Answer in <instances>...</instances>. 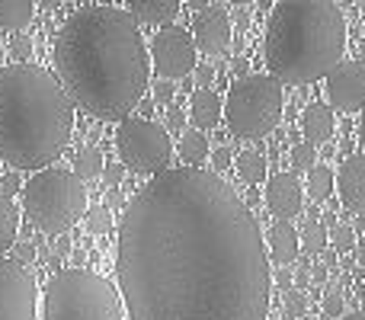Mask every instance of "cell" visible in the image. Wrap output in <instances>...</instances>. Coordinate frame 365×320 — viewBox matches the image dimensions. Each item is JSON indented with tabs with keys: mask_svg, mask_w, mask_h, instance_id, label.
Returning a JSON list of instances; mask_svg holds the SVG:
<instances>
[{
	"mask_svg": "<svg viewBox=\"0 0 365 320\" xmlns=\"http://www.w3.org/2000/svg\"><path fill=\"white\" fill-rule=\"evenodd\" d=\"M0 71H4V45H0Z\"/></svg>",
	"mask_w": 365,
	"mask_h": 320,
	"instance_id": "obj_48",
	"label": "cell"
},
{
	"mask_svg": "<svg viewBox=\"0 0 365 320\" xmlns=\"http://www.w3.org/2000/svg\"><path fill=\"white\" fill-rule=\"evenodd\" d=\"M302 250V240H298V231L289 224V221H276L269 227V257L276 259V266H289L292 259Z\"/></svg>",
	"mask_w": 365,
	"mask_h": 320,
	"instance_id": "obj_16",
	"label": "cell"
},
{
	"mask_svg": "<svg viewBox=\"0 0 365 320\" xmlns=\"http://www.w3.org/2000/svg\"><path fill=\"white\" fill-rule=\"evenodd\" d=\"M359 141H362V148H365V109H362V119H359Z\"/></svg>",
	"mask_w": 365,
	"mask_h": 320,
	"instance_id": "obj_45",
	"label": "cell"
},
{
	"mask_svg": "<svg viewBox=\"0 0 365 320\" xmlns=\"http://www.w3.org/2000/svg\"><path fill=\"white\" fill-rule=\"evenodd\" d=\"M177 13V0H132L128 4V16L138 19V23H173Z\"/></svg>",
	"mask_w": 365,
	"mask_h": 320,
	"instance_id": "obj_18",
	"label": "cell"
},
{
	"mask_svg": "<svg viewBox=\"0 0 365 320\" xmlns=\"http://www.w3.org/2000/svg\"><path fill=\"white\" fill-rule=\"evenodd\" d=\"M103 170H106V160H103V151L96 145H87L77 151L74 173L81 176V180H96V176H103Z\"/></svg>",
	"mask_w": 365,
	"mask_h": 320,
	"instance_id": "obj_23",
	"label": "cell"
},
{
	"mask_svg": "<svg viewBox=\"0 0 365 320\" xmlns=\"http://www.w3.org/2000/svg\"><path fill=\"white\" fill-rule=\"evenodd\" d=\"M263 202L279 221H289L302 212V182L295 173H276L266 180Z\"/></svg>",
	"mask_w": 365,
	"mask_h": 320,
	"instance_id": "obj_13",
	"label": "cell"
},
{
	"mask_svg": "<svg viewBox=\"0 0 365 320\" xmlns=\"http://www.w3.org/2000/svg\"><path fill=\"white\" fill-rule=\"evenodd\" d=\"M327 100L336 113H359L365 109V64L340 61L327 74Z\"/></svg>",
	"mask_w": 365,
	"mask_h": 320,
	"instance_id": "obj_11",
	"label": "cell"
},
{
	"mask_svg": "<svg viewBox=\"0 0 365 320\" xmlns=\"http://www.w3.org/2000/svg\"><path fill=\"white\" fill-rule=\"evenodd\" d=\"M324 314L327 317H343L346 314V301H343L340 291H330V295L324 298Z\"/></svg>",
	"mask_w": 365,
	"mask_h": 320,
	"instance_id": "obj_31",
	"label": "cell"
},
{
	"mask_svg": "<svg viewBox=\"0 0 365 320\" xmlns=\"http://www.w3.org/2000/svg\"><path fill=\"white\" fill-rule=\"evenodd\" d=\"M221 96L215 90H195L189 100V119L195 122V132L202 128H215L221 122Z\"/></svg>",
	"mask_w": 365,
	"mask_h": 320,
	"instance_id": "obj_17",
	"label": "cell"
},
{
	"mask_svg": "<svg viewBox=\"0 0 365 320\" xmlns=\"http://www.w3.org/2000/svg\"><path fill=\"white\" fill-rule=\"evenodd\" d=\"M295 282H298V285H295V289H302V291H304V285H308V282H311V272H308V266H302V269H298Z\"/></svg>",
	"mask_w": 365,
	"mask_h": 320,
	"instance_id": "obj_41",
	"label": "cell"
},
{
	"mask_svg": "<svg viewBox=\"0 0 365 320\" xmlns=\"http://www.w3.org/2000/svg\"><path fill=\"white\" fill-rule=\"evenodd\" d=\"M19 234V205L10 195H0V257L16 244Z\"/></svg>",
	"mask_w": 365,
	"mask_h": 320,
	"instance_id": "obj_19",
	"label": "cell"
},
{
	"mask_svg": "<svg viewBox=\"0 0 365 320\" xmlns=\"http://www.w3.org/2000/svg\"><path fill=\"white\" fill-rule=\"evenodd\" d=\"M180 158L189 163V167H202V163L208 160V154H212V148H208V138L202 132H195V128H189V132L180 135V145H177Z\"/></svg>",
	"mask_w": 365,
	"mask_h": 320,
	"instance_id": "obj_21",
	"label": "cell"
},
{
	"mask_svg": "<svg viewBox=\"0 0 365 320\" xmlns=\"http://www.w3.org/2000/svg\"><path fill=\"white\" fill-rule=\"evenodd\" d=\"M36 276L16 259L0 257V320H36Z\"/></svg>",
	"mask_w": 365,
	"mask_h": 320,
	"instance_id": "obj_10",
	"label": "cell"
},
{
	"mask_svg": "<svg viewBox=\"0 0 365 320\" xmlns=\"http://www.w3.org/2000/svg\"><path fill=\"white\" fill-rule=\"evenodd\" d=\"M195 42L180 26H164L151 38V64L160 74V81H180L195 71Z\"/></svg>",
	"mask_w": 365,
	"mask_h": 320,
	"instance_id": "obj_9",
	"label": "cell"
},
{
	"mask_svg": "<svg viewBox=\"0 0 365 320\" xmlns=\"http://www.w3.org/2000/svg\"><path fill=\"white\" fill-rule=\"evenodd\" d=\"M282 298H285V314H289V317H304V314H308V295H304L302 289H295V285H292Z\"/></svg>",
	"mask_w": 365,
	"mask_h": 320,
	"instance_id": "obj_27",
	"label": "cell"
},
{
	"mask_svg": "<svg viewBox=\"0 0 365 320\" xmlns=\"http://www.w3.org/2000/svg\"><path fill=\"white\" fill-rule=\"evenodd\" d=\"M23 208L45 234H64L87 215V186L74 170L45 167L23 186Z\"/></svg>",
	"mask_w": 365,
	"mask_h": 320,
	"instance_id": "obj_6",
	"label": "cell"
},
{
	"mask_svg": "<svg viewBox=\"0 0 365 320\" xmlns=\"http://www.w3.org/2000/svg\"><path fill=\"white\" fill-rule=\"evenodd\" d=\"M113 227V212L109 208H87V231L90 234H106Z\"/></svg>",
	"mask_w": 365,
	"mask_h": 320,
	"instance_id": "obj_28",
	"label": "cell"
},
{
	"mask_svg": "<svg viewBox=\"0 0 365 320\" xmlns=\"http://www.w3.org/2000/svg\"><path fill=\"white\" fill-rule=\"evenodd\" d=\"M346 51V16L330 0H279L269 13L263 58L279 83L324 81Z\"/></svg>",
	"mask_w": 365,
	"mask_h": 320,
	"instance_id": "obj_4",
	"label": "cell"
},
{
	"mask_svg": "<svg viewBox=\"0 0 365 320\" xmlns=\"http://www.w3.org/2000/svg\"><path fill=\"white\" fill-rule=\"evenodd\" d=\"M182 125H186V113H182L180 106H170V109H167V128L182 132Z\"/></svg>",
	"mask_w": 365,
	"mask_h": 320,
	"instance_id": "obj_33",
	"label": "cell"
},
{
	"mask_svg": "<svg viewBox=\"0 0 365 320\" xmlns=\"http://www.w3.org/2000/svg\"><path fill=\"white\" fill-rule=\"evenodd\" d=\"M336 186V173L330 167H314L308 170V182H304V192L311 202H324Z\"/></svg>",
	"mask_w": 365,
	"mask_h": 320,
	"instance_id": "obj_22",
	"label": "cell"
},
{
	"mask_svg": "<svg viewBox=\"0 0 365 320\" xmlns=\"http://www.w3.org/2000/svg\"><path fill=\"white\" fill-rule=\"evenodd\" d=\"M231 68H234V74H237V81H240V77H247V71H250V61H247V58H234Z\"/></svg>",
	"mask_w": 365,
	"mask_h": 320,
	"instance_id": "obj_38",
	"label": "cell"
},
{
	"mask_svg": "<svg viewBox=\"0 0 365 320\" xmlns=\"http://www.w3.org/2000/svg\"><path fill=\"white\" fill-rule=\"evenodd\" d=\"M192 42L205 55H221L231 45V16L221 4H205L192 19Z\"/></svg>",
	"mask_w": 365,
	"mask_h": 320,
	"instance_id": "obj_12",
	"label": "cell"
},
{
	"mask_svg": "<svg viewBox=\"0 0 365 320\" xmlns=\"http://www.w3.org/2000/svg\"><path fill=\"white\" fill-rule=\"evenodd\" d=\"M231 151H227V148H218V151H215L212 154V163H215V167H218V170H225V167H231Z\"/></svg>",
	"mask_w": 365,
	"mask_h": 320,
	"instance_id": "obj_36",
	"label": "cell"
},
{
	"mask_svg": "<svg viewBox=\"0 0 365 320\" xmlns=\"http://www.w3.org/2000/svg\"><path fill=\"white\" fill-rule=\"evenodd\" d=\"M314 167H317V148L308 145V141H298L292 148V173H308Z\"/></svg>",
	"mask_w": 365,
	"mask_h": 320,
	"instance_id": "obj_26",
	"label": "cell"
},
{
	"mask_svg": "<svg viewBox=\"0 0 365 320\" xmlns=\"http://www.w3.org/2000/svg\"><path fill=\"white\" fill-rule=\"evenodd\" d=\"M292 279H295V276H292V272H289V269H276V282H279V285H282V289H285V291H289V289H292Z\"/></svg>",
	"mask_w": 365,
	"mask_h": 320,
	"instance_id": "obj_39",
	"label": "cell"
},
{
	"mask_svg": "<svg viewBox=\"0 0 365 320\" xmlns=\"http://www.w3.org/2000/svg\"><path fill=\"white\" fill-rule=\"evenodd\" d=\"M282 83L269 74H247L231 83L225 100V122L234 138L259 141L276 132L282 119Z\"/></svg>",
	"mask_w": 365,
	"mask_h": 320,
	"instance_id": "obj_7",
	"label": "cell"
},
{
	"mask_svg": "<svg viewBox=\"0 0 365 320\" xmlns=\"http://www.w3.org/2000/svg\"><path fill=\"white\" fill-rule=\"evenodd\" d=\"M122 173H125V167L122 163H106V170H103V176H106L109 189H115L122 182Z\"/></svg>",
	"mask_w": 365,
	"mask_h": 320,
	"instance_id": "obj_35",
	"label": "cell"
},
{
	"mask_svg": "<svg viewBox=\"0 0 365 320\" xmlns=\"http://www.w3.org/2000/svg\"><path fill=\"white\" fill-rule=\"evenodd\" d=\"M195 81H199V90H208V83L215 81V68H212V64H195Z\"/></svg>",
	"mask_w": 365,
	"mask_h": 320,
	"instance_id": "obj_34",
	"label": "cell"
},
{
	"mask_svg": "<svg viewBox=\"0 0 365 320\" xmlns=\"http://www.w3.org/2000/svg\"><path fill=\"white\" fill-rule=\"evenodd\" d=\"M330 244L336 247L340 253L353 250L356 247V234H353V224H334L330 227Z\"/></svg>",
	"mask_w": 365,
	"mask_h": 320,
	"instance_id": "obj_29",
	"label": "cell"
},
{
	"mask_svg": "<svg viewBox=\"0 0 365 320\" xmlns=\"http://www.w3.org/2000/svg\"><path fill=\"white\" fill-rule=\"evenodd\" d=\"M173 93H177V87H173L170 81H158L154 83V100L164 106V103H173Z\"/></svg>",
	"mask_w": 365,
	"mask_h": 320,
	"instance_id": "obj_32",
	"label": "cell"
},
{
	"mask_svg": "<svg viewBox=\"0 0 365 320\" xmlns=\"http://www.w3.org/2000/svg\"><path fill=\"white\" fill-rule=\"evenodd\" d=\"M308 320H321V317H308Z\"/></svg>",
	"mask_w": 365,
	"mask_h": 320,
	"instance_id": "obj_49",
	"label": "cell"
},
{
	"mask_svg": "<svg viewBox=\"0 0 365 320\" xmlns=\"http://www.w3.org/2000/svg\"><path fill=\"white\" fill-rule=\"evenodd\" d=\"M36 16V4L32 0H0V26L4 29H23Z\"/></svg>",
	"mask_w": 365,
	"mask_h": 320,
	"instance_id": "obj_20",
	"label": "cell"
},
{
	"mask_svg": "<svg viewBox=\"0 0 365 320\" xmlns=\"http://www.w3.org/2000/svg\"><path fill=\"white\" fill-rule=\"evenodd\" d=\"M302 132L308 145H321V141H330L336 132V115L327 103H311L302 115Z\"/></svg>",
	"mask_w": 365,
	"mask_h": 320,
	"instance_id": "obj_15",
	"label": "cell"
},
{
	"mask_svg": "<svg viewBox=\"0 0 365 320\" xmlns=\"http://www.w3.org/2000/svg\"><path fill=\"white\" fill-rule=\"evenodd\" d=\"M237 23H240V26H247V23H250V13L240 10V13H237Z\"/></svg>",
	"mask_w": 365,
	"mask_h": 320,
	"instance_id": "obj_46",
	"label": "cell"
},
{
	"mask_svg": "<svg viewBox=\"0 0 365 320\" xmlns=\"http://www.w3.org/2000/svg\"><path fill=\"white\" fill-rule=\"evenodd\" d=\"M74 132V103L51 71L10 64L0 71V160L19 170L45 167Z\"/></svg>",
	"mask_w": 365,
	"mask_h": 320,
	"instance_id": "obj_3",
	"label": "cell"
},
{
	"mask_svg": "<svg viewBox=\"0 0 365 320\" xmlns=\"http://www.w3.org/2000/svg\"><path fill=\"white\" fill-rule=\"evenodd\" d=\"M55 68L71 103L103 122L122 119L148 90V45L135 19L119 6L71 13L55 42Z\"/></svg>",
	"mask_w": 365,
	"mask_h": 320,
	"instance_id": "obj_2",
	"label": "cell"
},
{
	"mask_svg": "<svg viewBox=\"0 0 365 320\" xmlns=\"http://www.w3.org/2000/svg\"><path fill=\"white\" fill-rule=\"evenodd\" d=\"M115 148H119L122 167L135 173H167V163L173 158V141L164 125L151 119H125L115 132Z\"/></svg>",
	"mask_w": 365,
	"mask_h": 320,
	"instance_id": "obj_8",
	"label": "cell"
},
{
	"mask_svg": "<svg viewBox=\"0 0 365 320\" xmlns=\"http://www.w3.org/2000/svg\"><path fill=\"white\" fill-rule=\"evenodd\" d=\"M340 320H365V311H353V314H343Z\"/></svg>",
	"mask_w": 365,
	"mask_h": 320,
	"instance_id": "obj_44",
	"label": "cell"
},
{
	"mask_svg": "<svg viewBox=\"0 0 365 320\" xmlns=\"http://www.w3.org/2000/svg\"><path fill=\"white\" fill-rule=\"evenodd\" d=\"M298 240H302V250L304 253H314V257L327 250V231H324L321 221H308V224L302 227V237H298Z\"/></svg>",
	"mask_w": 365,
	"mask_h": 320,
	"instance_id": "obj_25",
	"label": "cell"
},
{
	"mask_svg": "<svg viewBox=\"0 0 365 320\" xmlns=\"http://www.w3.org/2000/svg\"><path fill=\"white\" fill-rule=\"evenodd\" d=\"M336 192L349 212L365 218V154L346 158V163L336 173Z\"/></svg>",
	"mask_w": 365,
	"mask_h": 320,
	"instance_id": "obj_14",
	"label": "cell"
},
{
	"mask_svg": "<svg viewBox=\"0 0 365 320\" xmlns=\"http://www.w3.org/2000/svg\"><path fill=\"white\" fill-rule=\"evenodd\" d=\"M128 320H266L272 272L247 202L215 170L177 167L128 199L119 224Z\"/></svg>",
	"mask_w": 365,
	"mask_h": 320,
	"instance_id": "obj_1",
	"label": "cell"
},
{
	"mask_svg": "<svg viewBox=\"0 0 365 320\" xmlns=\"http://www.w3.org/2000/svg\"><path fill=\"white\" fill-rule=\"evenodd\" d=\"M356 259H359V266L365 269V234L359 237V244H356Z\"/></svg>",
	"mask_w": 365,
	"mask_h": 320,
	"instance_id": "obj_42",
	"label": "cell"
},
{
	"mask_svg": "<svg viewBox=\"0 0 365 320\" xmlns=\"http://www.w3.org/2000/svg\"><path fill=\"white\" fill-rule=\"evenodd\" d=\"M237 173H240V180L244 182H263L266 180V158L263 154H257V151H240L237 154Z\"/></svg>",
	"mask_w": 365,
	"mask_h": 320,
	"instance_id": "obj_24",
	"label": "cell"
},
{
	"mask_svg": "<svg viewBox=\"0 0 365 320\" xmlns=\"http://www.w3.org/2000/svg\"><path fill=\"white\" fill-rule=\"evenodd\" d=\"M311 269H314V272H311V279H314V282H327V266H324V263H314V266H311Z\"/></svg>",
	"mask_w": 365,
	"mask_h": 320,
	"instance_id": "obj_40",
	"label": "cell"
},
{
	"mask_svg": "<svg viewBox=\"0 0 365 320\" xmlns=\"http://www.w3.org/2000/svg\"><path fill=\"white\" fill-rule=\"evenodd\" d=\"M359 61L365 64V38H362V42H359Z\"/></svg>",
	"mask_w": 365,
	"mask_h": 320,
	"instance_id": "obj_47",
	"label": "cell"
},
{
	"mask_svg": "<svg viewBox=\"0 0 365 320\" xmlns=\"http://www.w3.org/2000/svg\"><path fill=\"white\" fill-rule=\"evenodd\" d=\"M324 266H327V269H336V263H340V259H336V253H327L324 250V259H321Z\"/></svg>",
	"mask_w": 365,
	"mask_h": 320,
	"instance_id": "obj_43",
	"label": "cell"
},
{
	"mask_svg": "<svg viewBox=\"0 0 365 320\" xmlns=\"http://www.w3.org/2000/svg\"><path fill=\"white\" fill-rule=\"evenodd\" d=\"M32 257H36V250H32V244H19V247H16V263H23V266H26Z\"/></svg>",
	"mask_w": 365,
	"mask_h": 320,
	"instance_id": "obj_37",
	"label": "cell"
},
{
	"mask_svg": "<svg viewBox=\"0 0 365 320\" xmlns=\"http://www.w3.org/2000/svg\"><path fill=\"white\" fill-rule=\"evenodd\" d=\"M10 55L16 58V61H26V58L32 55V38L23 36V32H16V36L10 38Z\"/></svg>",
	"mask_w": 365,
	"mask_h": 320,
	"instance_id": "obj_30",
	"label": "cell"
},
{
	"mask_svg": "<svg viewBox=\"0 0 365 320\" xmlns=\"http://www.w3.org/2000/svg\"><path fill=\"white\" fill-rule=\"evenodd\" d=\"M45 320H125L122 295L90 269H61L45 285Z\"/></svg>",
	"mask_w": 365,
	"mask_h": 320,
	"instance_id": "obj_5",
	"label": "cell"
}]
</instances>
